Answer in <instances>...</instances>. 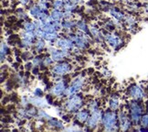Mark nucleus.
I'll return each instance as SVG.
<instances>
[{"label":"nucleus","mask_w":148,"mask_h":132,"mask_svg":"<svg viewBox=\"0 0 148 132\" xmlns=\"http://www.w3.org/2000/svg\"><path fill=\"white\" fill-rule=\"evenodd\" d=\"M101 116H102V111L101 109L96 110L90 113V116L88 118L86 126L90 129H95L99 127V125L101 124Z\"/></svg>","instance_id":"11"},{"label":"nucleus","mask_w":148,"mask_h":132,"mask_svg":"<svg viewBox=\"0 0 148 132\" xmlns=\"http://www.w3.org/2000/svg\"><path fill=\"white\" fill-rule=\"evenodd\" d=\"M88 109L90 111V113L96 111V110H99L100 109V104L98 103L97 100H92L89 104H88Z\"/></svg>","instance_id":"28"},{"label":"nucleus","mask_w":148,"mask_h":132,"mask_svg":"<svg viewBox=\"0 0 148 132\" xmlns=\"http://www.w3.org/2000/svg\"><path fill=\"white\" fill-rule=\"evenodd\" d=\"M71 2H73L74 4H76V5H78L79 2H81V0H71Z\"/></svg>","instance_id":"47"},{"label":"nucleus","mask_w":148,"mask_h":132,"mask_svg":"<svg viewBox=\"0 0 148 132\" xmlns=\"http://www.w3.org/2000/svg\"><path fill=\"white\" fill-rule=\"evenodd\" d=\"M84 85V78L82 76H77L72 79L71 83L66 89L63 97H70L73 95L78 94Z\"/></svg>","instance_id":"4"},{"label":"nucleus","mask_w":148,"mask_h":132,"mask_svg":"<svg viewBox=\"0 0 148 132\" xmlns=\"http://www.w3.org/2000/svg\"><path fill=\"white\" fill-rule=\"evenodd\" d=\"M84 97L81 94L73 95L70 97H67L64 101L63 108L64 110L70 114H76L79 110H81L84 106Z\"/></svg>","instance_id":"2"},{"label":"nucleus","mask_w":148,"mask_h":132,"mask_svg":"<svg viewBox=\"0 0 148 132\" xmlns=\"http://www.w3.org/2000/svg\"><path fill=\"white\" fill-rule=\"evenodd\" d=\"M11 53L10 49L8 45L5 43L4 41H1V45H0V57H1V64L7 60L8 56H9Z\"/></svg>","instance_id":"16"},{"label":"nucleus","mask_w":148,"mask_h":132,"mask_svg":"<svg viewBox=\"0 0 148 132\" xmlns=\"http://www.w3.org/2000/svg\"><path fill=\"white\" fill-rule=\"evenodd\" d=\"M101 126L102 127V129L105 131H114L120 129L117 111L112 110L110 108L102 111Z\"/></svg>","instance_id":"1"},{"label":"nucleus","mask_w":148,"mask_h":132,"mask_svg":"<svg viewBox=\"0 0 148 132\" xmlns=\"http://www.w3.org/2000/svg\"><path fill=\"white\" fill-rule=\"evenodd\" d=\"M37 5L38 6L39 8H40L42 10H45V9H49V7H50V5L48 1H42V0H38Z\"/></svg>","instance_id":"35"},{"label":"nucleus","mask_w":148,"mask_h":132,"mask_svg":"<svg viewBox=\"0 0 148 132\" xmlns=\"http://www.w3.org/2000/svg\"><path fill=\"white\" fill-rule=\"evenodd\" d=\"M51 6L55 9H61L64 7V2L62 0H53L52 3H51Z\"/></svg>","instance_id":"33"},{"label":"nucleus","mask_w":148,"mask_h":132,"mask_svg":"<svg viewBox=\"0 0 148 132\" xmlns=\"http://www.w3.org/2000/svg\"><path fill=\"white\" fill-rule=\"evenodd\" d=\"M104 41L115 50H119L124 44L122 37L115 33H106L104 35Z\"/></svg>","instance_id":"7"},{"label":"nucleus","mask_w":148,"mask_h":132,"mask_svg":"<svg viewBox=\"0 0 148 132\" xmlns=\"http://www.w3.org/2000/svg\"><path fill=\"white\" fill-rule=\"evenodd\" d=\"M76 28H78V30H79V31L84 32V33H86V34H90V27L86 24V22H85L84 20L77 21Z\"/></svg>","instance_id":"22"},{"label":"nucleus","mask_w":148,"mask_h":132,"mask_svg":"<svg viewBox=\"0 0 148 132\" xmlns=\"http://www.w3.org/2000/svg\"><path fill=\"white\" fill-rule=\"evenodd\" d=\"M34 47H35V50L38 53H42V50L46 48V41L44 39L38 38L35 41V44H34Z\"/></svg>","instance_id":"19"},{"label":"nucleus","mask_w":148,"mask_h":132,"mask_svg":"<svg viewBox=\"0 0 148 132\" xmlns=\"http://www.w3.org/2000/svg\"><path fill=\"white\" fill-rule=\"evenodd\" d=\"M118 121H119L120 129L123 131L130 130L134 126L132 121H131V118L128 113L125 110H120L118 112Z\"/></svg>","instance_id":"9"},{"label":"nucleus","mask_w":148,"mask_h":132,"mask_svg":"<svg viewBox=\"0 0 148 132\" xmlns=\"http://www.w3.org/2000/svg\"><path fill=\"white\" fill-rule=\"evenodd\" d=\"M63 14H64V12H62L60 9L53 8L49 14L50 19L52 21H60L61 19H63Z\"/></svg>","instance_id":"18"},{"label":"nucleus","mask_w":148,"mask_h":132,"mask_svg":"<svg viewBox=\"0 0 148 132\" xmlns=\"http://www.w3.org/2000/svg\"><path fill=\"white\" fill-rule=\"evenodd\" d=\"M54 46L55 47H58L60 49H63V50H67L72 51L74 49L76 48L75 43H74L70 38H62V37H59L56 39L54 42Z\"/></svg>","instance_id":"12"},{"label":"nucleus","mask_w":148,"mask_h":132,"mask_svg":"<svg viewBox=\"0 0 148 132\" xmlns=\"http://www.w3.org/2000/svg\"><path fill=\"white\" fill-rule=\"evenodd\" d=\"M32 74H34V75H39V73H40V67L39 66H34L32 68Z\"/></svg>","instance_id":"39"},{"label":"nucleus","mask_w":148,"mask_h":132,"mask_svg":"<svg viewBox=\"0 0 148 132\" xmlns=\"http://www.w3.org/2000/svg\"><path fill=\"white\" fill-rule=\"evenodd\" d=\"M109 108L112 110H114L117 111L120 107V101H119L118 97L117 96H112V98L109 100Z\"/></svg>","instance_id":"21"},{"label":"nucleus","mask_w":148,"mask_h":132,"mask_svg":"<svg viewBox=\"0 0 148 132\" xmlns=\"http://www.w3.org/2000/svg\"><path fill=\"white\" fill-rule=\"evenodd\" d=\"M22 28H23L25 31H35L37 30L33 22L27 21V20L22 23Z\"/></svg>","instance_id":"25"},{"label":"nucleus","mask_w":148,"mask_h":132,"mask_svg":"<svg viewBox=\"0 0 148 132\" xmlns=\"http://www.w3.org/2000/svg\"><path fill=\"white\" fill-rule=\"evenodd\" d=\"M42 1H48L49 2V1H50V0H42Z\"/></svg>","instance_id":"49"},{"label":"nucleus","mask_w":148,"mask_h":132,"mask_svg":"<svg viewBox=\"0 0 148 132\" xmlns=\"http://www.w3.org/2000/svg\"><path fill=\"white\" fill-rule=\"evenodd\" d=\"M72 17V12H67V11H65L63 14V19H71Z\"/></svg>","instance_id":"42"},{"label":"nucleus","mask_w":148,"mask_h":132,"mask_svg":"<svg viewBox=\"0 0 148 132\" xmlns=\"http://www.w3.org/2000/svg\"><path fill=\"white\" fill-rule=\"evenodd\" d=\"M64 11H67V12H72L75 11L77 9V5L74 4L73 2H68V3H64V7H63Z\"/></svg>","instance_id":"27"},{"label":"nucleus","mask_w":148,"mask_h":132,"mask_svg":"<svg viewBox=\"0 0 148 132\" xmlns=\"http://www.w3.org/2000/svg\"><path fill=\"white\" fill-rule=\"evenodd\" d=\"M33 67H34V64H33V62H26V64H25V66H24V68H25V70H26V71H31Z\"/></svg>","instance_id":"40"},{"label":"nucleus","mask_w":148,"mask_h":132,"mask_svg":"<svg viewBox=\"0 0 148 132\" xmlns=\"http://www.w3.org/2000/svg\"><path fill=\"white\" fill-rule=\"evenodd\" d=\"M109 13L110 15L112 17V18H114L115 20H118V21H123L125 19V14L123 12L117 8L116 7H112L110 9H109Z\"/></svg>","instance_id":"14"},{"label":"nucleus","mask_w":148,"mask_h":132,"mask_svg":"<svg viewBox=\"0 0 148 132\" xmlns=\"http://www.w3.org/2000/svg\"><path fill=\"white\" fill-rule=\"evenodd\" d=\"M29 101L32 106H36L38 108H46V107L49 106L46 98L44 99L42 97H38V96L32 95V96H29Z\"/></svg>","instance_id":"13"},{"label":"nucleus","mask_w":148,"mask_h":132,"mask_svg":"<svg viewBox=\"0 0 148 132\" xmlns=\"http://www.w3.org/2000/svg\"><path fill=\"white\" fill-rule=\"evenodd\" d=\"M47 126L52 129H64V123L55 117H51L47 121Z\"/></svg>","instance_id":"17"},{"label":"nucleus","mask_w":148,"mask_h":132,"mask_svg":"<svg viewBox=\"0 0 148 132\" xmlns=\"http://www.w3.org/2000/svg\"><path fill=\"white\" fill-rule=\"evenodd\" d=\"M72 70V65L70 64L69 62L62 61L60 62H56L51 68V73L54 76H65L68 73H70Z\"/></svg>","instance_id":"5"},{"label":"nucleus","mask_w":148,"mask_h":132,"mask_svg":"<svg viewBox=\"0 0 148 132\" xmlns=\"http://www.w3.org/2000/svg\"><path fill=\"white\" fill-rule=\"evenodd\" d=\"M43 55L41 54H36L35 56L33 57V59H32V62H33V64L34 66H39L40 67L41 64H42V60H43Z\"/></svg>","instance_id":"29"},{"label":"nucleus","mask_w":148,"mask_h":132,"mask_svg":"<svg viewBox=\"0 0 148 132\" xmlns=\"http://www.w3.org/2000/svg\"><path fill=\"white\" fill-rule=\"evenodd\" d=\"M77 25V22L72 19H63L61 21V26L63 30H71V28H75Z\"/></svg>","instance_id":"20"},{"label":"nucleus","mask_w":148,"mask_h":132,"mask_svg":"<svg viewBox=\"0 0 148 132\" xmlns=\"http://www.w3.org/2000/svg\"><path fill=\"white\" fill-rule=\"evenodd\" d=\"M16 17H18L19 19H24V20H26L28 18L27 14L26 13V11L23 8H18V9H16Z\"/></svg>","instance_id":"30"},{"label":"nucleus","mask_w":148,"mask_h":132,"mask_svg":"<svg viewBox=\"0 0 148 132\" xmlns=\"http://www.w3.org/2000/svg\"><path fill=\"white\" fill-rule=\"evenodd\" d=\"M102 75H103L104 77H110L112 75V73L109 70H106L105 69V70L102 72Z\"/></svg>","instance_id":"43"},{"label":"nucleus","mask_w":148,"mask_h":132,"mask_svg":"<svg viewBox=\"0 0 148 132\" xmlns=\"http://www.w3.org/2000/svg\"><path fill=\"white\" fill-rule=\"evenodd\" d=\"M33 95L34 96H38V97H43V95H44V90L42 89V88H40V87H37V88H35L34 89V91H33Z\"/></svg>","instance_id":"36"},{"label":"nucleus","mask_w":148,"mask_h":132,"mask_svg":"<svg viewBox=\"0 0 148 132\" xmlns=\"http://www.w3.org/2000/svg\"><path fill=\"white\" fill-rule=\"evenodd\" d=\"M33 23H34V25H35L36 28H42V27H43V22L40 21V20H38V19L34 20Z\"/></svg>","instance_id":"41"},{"label":"nucleus","mask_w":148,"mask_h":132,"mask_svg":"<svg viewBox=\"0 0 148 132\" xmlns=\"http://www.w3.org/2000/svg\"><path fill=\"white\" fill-rule=\"evenodd\" d=\"M18 2L23 6H27L29 3H31V0H18Z\"/></svg>","instance_id":"44"},{"label":"nucleus","mask_w":148,"mask_h":132,"mask_svg":"<svg viewBox=\"0 0 148 132\" xmlns=\"http://www.w3.org/2000/svg\"><path fill=\"white\" fill-rule=\"evenodd\" d=\"M123 22L126 24L128 27L133 26V25H136V19L134 16H126L125 17V19L123 20Z\"/></svg>","instance_id":"31"},{"label":"nucleus","mask_w":148,"mask_h":132,"mask_svg":"<svg viewBox=\"0 0 148 132\" xmlns=\"http://www.w3.org/2000/svg\"><path fill=\"white\" fill-rule=\"evenodd\" d=\"M127 95L129 97H131L134 100H138L141 101L144 99L145 97V92L141 86L138 84H133L127 88Z\"/></svg>","instance_id":"10"},{"label":"nucleus","mask_w":148,"mask_h":132,"mask_svg":"<svg viewBox=\"0 0 148 132\" xmlns=\"http://www.w3.org/2000/svg\"><path fill=\"white\" fill-rule=\"evenodd\" d=\"M61 117H62V120L65 121V122H67V123H70L71 121V116L70 115V113H68V112H67V114L62 115Z\"/></svg>","instance_id":"37"},{"label":"nucleus","mask_w":148,"mask_h":132,"mask_svg":"<svg viewBox=\"0 0 148 132\" xmlns=\"http://www.w3.org/2000/svg\"><path fill=\"white\" fill-rule=\"evenodd\" d=\"M41 12V8L38 7V5H32L29 8V15L34 19H38V15Z\"/></svg>","instance_id":"23"},{"label":"nucleus","mask_w":148,"mask_h":132,"mask_svg":"<svg viewBox=\"0 0 148 132\" xmlns=\"http://www.w3.org/2000/svg\"><path fill=\"white\" fill-rule=\"evenodd\" d=\"M46 100H47V102H48V104L49 105V106H51V105H53L54 104V99H53V95H51L50 93L49 94H48V95H46Z\"/></svg>","instance_id":"38"},{"label":"nucleus","mask_w":148,"mask_h":132,"mask_svg":"<svg viewBox=\"0 0 148 132\" xmlns=\"http://www.w3.org/2000/svg\"><path fill=\"white\" fill-rule=\"evenodd\" d=\"M37 117L38 119H41V120H47V121L51 118V117L49 116V115L44 110V108H39L38 111Z\"/></svg>","instance_id":"26"},{"label":"nucleus","mask_w":148,"mask_h":132,"mask_svg":"<svg viewBox=\"0 0 148 132\" xmlns=\"http://www.w3.org/2000/svg\"><path fill=\"white\" fill-rule=\"evenodd\" d=\"M54 61L51 58V56H44L43 60H42V64L40 66V69H44V68H48L50 67L54 64Z\"/></svg>","instance_id":"24"},{"label":"nucleus","mask_w":148,"mask_h":132,"mask_svg":"<svg viewBox=\"0 0 148 132\" xmlns=\"http://www.w3.org/2000/svg\"><path fill=\"white\" fill-rule=\"evenodd\" d=\"M144 110V106L138 100L133 99L130 103H128V115L134 126H137L140 124Z\"/></svg>","instance_id":"3"},{"label":"nucleus","mask_w":148,"mask_h":132,"mask_svg":"<svg viewBox=\"0 0 148 132\" xmlns=\"http://www.w3.org/2000/svg\"><path fill=\"white\" fill-rule=\"evenodd\" d=\"M62 1H63L64 3H68V2H71V0H62Z\"/></svg>","instance_id":"48"},{"label":"nucleus","mask_w":148,"mask_h":132,"mask_svg":"<svg viewBox=\"0 0 148 132\" xmlns=\"http://www.w3.org/2000/svg\"><path fill=\"white\" fill-rule=\"evenodd\" d=\"M69 80L62 78L60 81L57 82L49 89V93L55 97H63L66 89L69 86Z\"/></svg>","instance_id":"6"},{"label":"nucleus","mask_w":148,"mask_h":132,"mask_svg":"<svg viewBox=\"0 0 148 132\" xmlns=\"http://www.w3.org/2000/svg\"><path fill=\"white\" fill-rule=\"evenodd\" d=\"M140 126L141 127L148 128V112L146 114H143V116H142V117H141Z\"/></svg>","instance_id":"34"},{"label":"nucleus","mask_w":148,"mask_h":132,"mask_svg":"<svg viewBox=\"0 0 148 132\" xmlns=\"http://www.w3.org/2000/svg\"><path fill=\"white\" fill-rule=\"evenodd\" d=\"M117 1H123L126 3H131V2H135L136 0H117Z\"/></svg>","instance_id":"45"},{"label":"nucleus","mask_w":148,"mask_h":132,"mask_svg":"<svg viewBox=\"0 0 148 132\" xmlns=\"http://www.w3.org/2000/svg\"><path fill=\"white\" fill-rule=\"evenodd\" d=\"M21 57V59L25 61V62H28L30 59H33V53H30V51H28V50H26V51H22V53L20 55Z\"/></svg>","instance_id":"32"},{"label":"nucleus","mask_w":148,"mask_h":132,"mask_svg":"<svg viewBox=\"0 0 148 132\" xmlns=\"http://www.w3.org/2000/svg\"><path fill=\"white\" fill-rule=\"evenodd\" d=\"M48 50L49 51L51 58L53 59L55 62H60L64 61L67 58H69V57H71V53L70 50L60 49V48L56 49L54 47H49Z\"/></svg>","instance_id":"8"},{"label":"nucleus","mask_w":148,"mask_h":132,"mask_svg":"<svg viewBox=\"0 0 148 132\" xmlns=\"http://www.w3.org/2000/svg\"><path fill=\"white\" fill-rule=\"evenodd\" d=\"M144 8H145V12H146V13H148V2H147L146 4H145Z\"/></svg>","instance_id":"46"},{"label":"nucleus","mask_w":148,"mask_h":132,"mask_svg":"<svg viewBox=\"0 0 148 132\" xmlns=\"http://www.w3.org/2000/svg\"><path fill=\"white\" fill-rule=\"evenodd\" d=\"M90 116V111L89 109H81L75 114V118L79 122L84 124L87 122L88 118Z\"/></svg>","instance_id":"15"}]
</instances>
